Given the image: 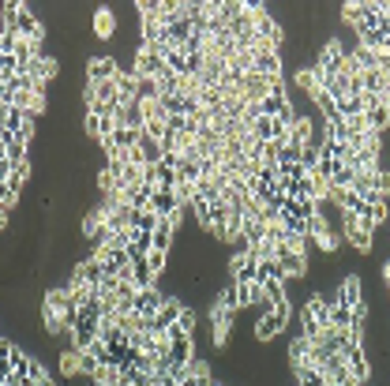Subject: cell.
<instances>
[{
	"mask_svg": "<svg viewBox=\"0 0 390 386\" xmlns=\"http://www.w3.org/2000/svg\"><path fill=\"white\" fill-rule=\"evenodd\" d=\"M60 375L79 379V360H75V353H72V349H64V353H60Z\"/></svg>",
	"mask_w": 390,
	"mask_h": 386,
	"instance_id": "cell-4",
	"label": "cell"
},
{
	"mask_svg": "<svg viewBox=\"0 0 390 386\" xmlns=\"http://www.w3.org/2000/svg\"><path fill=\"white\" fill-rule=\"evenodd\" d=\"M113 31H116V16H113V8H98V11H94V38L109 42Z\"/></svg>",
	"mask_w": 390,
	"mask_h": 386,
	"instance_id": "cell-2",
	"label": "cell"
},
{
	"mask_svg": "<svg viewBox=\"0 0 390 386\" xmlns=\"http://www.w3.org/2000/svg\"><path fill=\"white\" fill-rule=\"evenodd\" d=\"M60 64L45 49V26L30 4L0 8V229H8L30 180V143Z\"/></svg>",
	"mask_w": 390,
	"mask_h": 386,
	"instance_id": "cell-1",
	"label": "cell"
},
{
	"mask_svg": "<svg viewBox=\"0 0 390 386\" xmlns=\"http://www.w3.org/2000/svg\"><path fill=\"white\" fill-rule=\"evenodd\" d=\"M278 334H285V323L274 315H267V319H259L255 323V341H274Z\"/></svg>",
	"mask_w": 390,
	"mask_h": 386,
	"instance_id": "cell-3",
	"label": "cell"
}]
</instances>
